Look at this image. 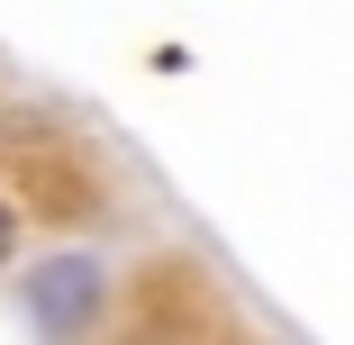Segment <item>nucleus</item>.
<instances>
[{"instance_id": "nucleus-1", "label": "nucleus", "mask_w": 354, "mask_h": 345, "mask_svg": "<svg viewBox=\"0 0 354 345\" xmlns=\"http://www.w3.org/2000/svg\"><path fill=\"white\" fill-rule=\"evenodd\" d=\"M0 254H10V209H0Z\"/></svg>"}]
</instances>
